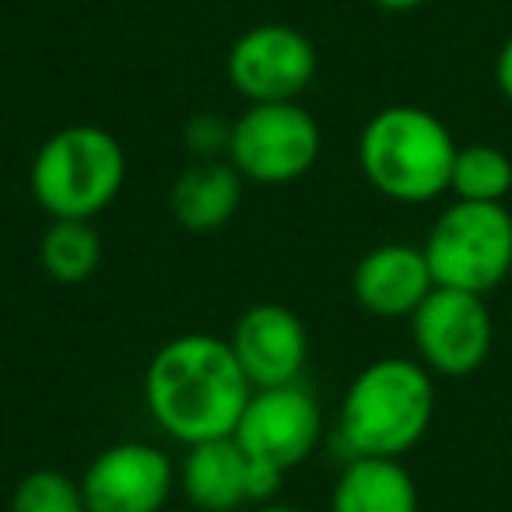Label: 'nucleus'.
<instances>
[{
    "label": "nucleus",
    "instance_id": "nucleus-1",
    "mask_svg": "<svg viewBox=\"0 0 512 512\" xmlns=\"http://www.w3.org/2000/svg\"><path fill=\"white\" fill-rule=\"evenodd\" d=\"M249 393L228 341L214 334L172 337L144 369V407L179 446L232 435Z\"/></svg>",
    "mask_w": 512,
    "mask_h": 512
},
{
    "label": "nucleus",
    "instance_id": "nucleus-2",
    "mask_svg": "<svg viewBox=\"0 0 512 512\" xmlns=\"http://www.w3.org/2000/svg\"><path fill=\"white\" fill-rule=\"evenodd\" d=\"M435 418L432 372L414 358H376L344 390L334 439L341 463L355 456L400 460L428 435Z\"/></svg>",
    "mask_w": 512,
    "mask_h": 512
},
{
    "label": "nucleus",
    "instance_id": "nucleus-3",
    "mask_svg": "<svg viewBox=\"0 0 512 512\" xmlns=\"http://www.w3.org/2000/svg\"><path fill=\"white\" fill-rule=\"evenodd\" d=\"M460 144L435 113L421 106H386L362 127L358 165L376 193L397 204H428L449 193Z\"/></svg>",
    "mask_w": 512,
    "mask_h": 512
},
{
    "label": "nucleus",
    "instance_id": "nucleus-4",
    "mask_svg": "<svg viewBox=\"0 0 512 512\" xmlns=\"http://www.w3.org/2000/svg\"><path fill=\"white\" fill-rule=\"evenodd\" d=\"M127 183V155L116 134L71 123L39 144L29 190L53 221H92L116 204Z\"/></svg>",
    "mask_w": 512,
    "mask_h": 512
},
{
    "label": "nucleus",
    "instance_id": "nucleus-5",
    "mask_svg": "<svg viewBox=\"0 0 512 512\" xmlns=\"http://www.w3.org/2000/svg\"><path fill=\"white\" fill-rule=\"evenodd\" d=\"M425 260L439 288L488 295L512 271V214L505 204L453 200L425 239Z\"/></svg>",
    "mask_w": 512,
    "mask_h": 512
},
{
    "label": "nucleus",
    "instance_id": "nucleus-6",
    "mask_svg": "<svg viewBox=\"0 0 512 512\" xmlns=\"http://www.w3.org/2000/svg\"><path fill=\"white\" fill-rule=\"evenodd\" d=\"M320 123L302 102H253L232 120L225 158L246 183L285 186L320 158Z\"/></svg>",
    "mask_w": 512,
    "mask_h": 512
},
{
    "label": "nucleus",
    "instance_id": "nucleus-7",
    "mask_svg": "<svg viewBox=\"0 0 512 512\" xmlns=\"http://www.w3.org/2000/svg\"><path fill=\"white\" fill-rule=\"evenodd\" d=\"M320 57L306 32L295 25L267 22L246 29L232 43L225 60L228 85L253 102H299L309 92Z\"/></svg>",
    "mask_w": 512,
    "mask_h": 512
},
{
    "label": "nucleus",
    "instance_id": "nucleus-8",
    "mask_svg": "<svg viewBox=\"0 0 512 512\" xmlns=\"http://www.w3.org/2000/svg\"><path fill=\"white\" fill-rule=\"evenodd\" d=\"M232 439L239 442L249 460L288 474L299 463H306L320 446L323 407L306 383L253 390Z\"/></svg>",
    "mask_w": 512,
    "mask_h": 512
},
{
    "label": "nucleus",
    "instance_id": "nucleus-9",
    "mask_svg": "<svg viewBox=\"0 0 512 512\" xmlns=\"http://www.w3.org/2000/svg\"><path fill=\"white\" fill-rule=\"evenodd\" d=\"M411 337L418 362L432 376L463 379L488 362L495 323L484 306V295L435 285L432 295L414 309Z\"/></svg>",
    "mask_w": 512,
    "mask_h": 512
},
{
    "label": "nucleus",
    "instance_id": "nucleus-10",
    "mask_svg": "<svg viewBox=\"0 0 512 512\" xmlns=\"http://www.w3.org/2000/svg\"><path fill=\"white\" fill-rule=\"evenodd\" d=\"M176 484L197 512H239L242 505L278 502L285 474L249 460L232 435L186 446Z\"/></svg>",
    "mask_w": 512,
    "mask_h": 512
},
{
    "label": "nucleus",
    "instance_id": "nucleus-11",
    "mask_svg": "<svg viewBox=\"0 0 512 512\" xmlns=\"http://www.w3.org/2000/svg\"><path fill=\"white\" fill-rule=\"evenodd\" d=\"M176 488V463L155 442L106 446L81 477L88 512H165Z\"/></svg>",
    "mask_w": 512,
    "mask_h": 512
},
{
    "label": "nucleus",
    "instance_id": "nucleus-12",
    "mask_svg": "<svg viewBox=\"0 0 512 512\" xmlns=\"http://www.w3.org/2000/svg\"><path fill=\"white\" fill-rule=\"evenodd\" d=\"M235 362L253 390L302 383L309 362V334L299 313L278 302H256L228 334Z\"/></svg>",
    "mask_w": 512,
    "mask_h": 512
},
{
    "label": "nucleus",
    "instance_id": "nucleus-13",
    "mask_svg": "<svg viewBox=\"0 0 512 512\" xmlns=\"http://www.w3.org/2000/svg\"><path fill=\"white\" fill-rule=\"evenodd\" d=\"M432 288L435 278L425 249L411 242H383L369 249L351 274L355 302L376 320H411Z\"/></svg>",
    "mask_w": 512,
    "mask_h": 512
},
{
    "label": "nucleus",
    "instance_id": "nucleus-14",
    "mask_svg": "<svg viewBox=\"0 0 512 512\" xmlns=\"http://www.w3.org/2000/svg\"><path fill=\"white\" fill-rule=\"evenodd\" d=\"M242 186H246V179L235 172L228 158H204V162H193L179 172L169 193V211L186 232H218L239 211Z\"/></svg>",
    "mask_w": 512,
    "mask_h": 512
},
{
    "label": "nucleus",
    "instance_id": "nucleus-15",
    "mask_svg": "<svg viewBox=\"0 0 512 512\" xmlns=\"http://www.w3.org/2000/svg\"><path fill=\"white\" fill-rule=\"evenodd\" d=\"M330 512H418V484L400 460L355 456L341 463Z\"/></svg>",
    "mask_w": 512,
    "mask_h": 512
},
{
    "label": "nucleus",
    "instance_id": "nucleus-16",
    "mask_svg": "<svg viewBox=\"0 0 512 512\" xmlns=\"http://www.w3.org/2000/svg\"><path fill=\"white\" fill-rule=\"evenodd\" d=\"M39 264L60 285H81L102 264V239L92 221H50L39 239Z\"/></svg>",
    "mask_w": 512,
    "mask_h": 512
},
{
    "label": "nucleus",
    "instance_id": "nucleus-17",
    "mask_svg": "<svg viewBox=\"0 0 512 512\" xmlns=\"http://www.w3.org/2000/svg\"><path fill=\"white\" fill-rule=\"evenodd\" d=\"M449 193L474 204H502L512 193V158L495 144H463L453 158Z\"/></svg>",
    "mask_w": 512,
    "mask_h": 512
},
{
    "label": "nucleus",
    "instance_id": "nucleus-18",
    "mask_svg": "<svg viewBox=\"0 0 512 512\" xmlns=\"http://www.w3.org/2000/svg\"><path fill=\"white\" fill-rule=\"evenodd\" d=\"M8 512H88L81 481L64 470H32L11 491Z\"/></svg>",
    "mask_w": 512,
    "mask_h": 512
},
{
    "label": "nucleus",
    "instance_id": "nucleus-19",
    "mask_svg": "<svg viewBox=\"0 0 512 512\" xmlns=\"http://www.w3.org/2000/svg\"><path fill=\"white\" fill-rule=\"evenodd\" d=\"M228 130H232V123H221L218 116L204 113V116H193L190 123H186V144H190V151H197V162H204V158H221V151H228Z\"/></svg>",
    "mask_w": 512,
    "mask_h": 512
},
{
    "label": "nucleus",
    "instance_id": "nucleus-20",
    "mask_svg": "<svg viewBox=\"0 0 512 512\" xmlns=\"http://www.w3.org/2000/svg\"><path fill=\"white\" fill-rule=\"evenodd\" d=\"M495 85L498 92L505 95V99L512 102V36L502 43V50H498V60H495Z\"/></svg>",
    "mask_w": 512,
    "mask_h": 512
},
{
    "label": "nucleus",
    "instance_id": "nucleus-21",
    "mask_svg": "<svg viewBox=\"0 0 512 512\" xmlns=\"http://www.w3.org/2000/svg\"><path fill=\"white\" fill-rule=\"evenodd\" d=\"M379 11H390V15H407V11H418L425 0H372Z\"/></svg>",
    "mask_w": 512,
    "mask_h": 512
},
{
    "label": "nucleus",
    "instance_id": "nucleus-22",
    "mask_svg": "<svg viewBox=\"0 0 512 512\" xmlns=\"http://www.w3.org/2000/svg\"><path fill=\"white\" fill-rule=\"evenodd\" d=\"M253 512H299L295 505H281V502H267V505H256Z\"/></svg>",
    "mask_w": 512,
    "mask_h": 512
},
{
    "label": "nucleus",
    "instance_id": "nucleus-23",
    "mask_svg": "<svg viewBox=\"0 0 512 512\" xmlns=\"http://www.w3.org/2000/svg\"><path fill=\"white\" fill-rule=\"evenodd\" d=\"M165 512H197V509H190V505H186V509H165Z\"/></svg>",
    "mask_w": 512,
    "mask_h": 512
}]
</instances>
